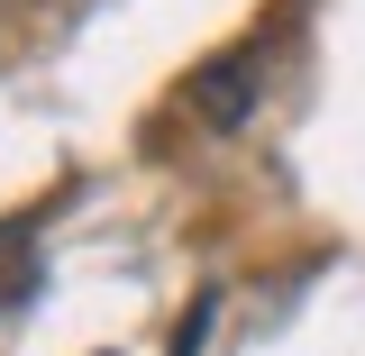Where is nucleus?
I'll use <instances>...</instances> for the list:
<instances>
[{
    "label": "nucleus",
    "mask_w": 365,
    "mask_h": 356,
    "mask_svg": "<svg viewBox=\"0 0 365 356\" xmlns=\"http://www.w3.org/2000/svg\"><path fill=\"white\" fill-rule=\"evenodd\" d=\"M256 55H210V64H192V83H182V101H192V119L201 128H247V110H256Z\"/></svg>",
    "instance_id": "nucleus-1"
}]
</instances>
